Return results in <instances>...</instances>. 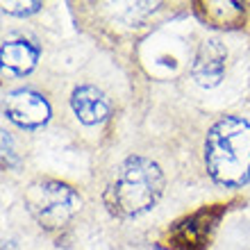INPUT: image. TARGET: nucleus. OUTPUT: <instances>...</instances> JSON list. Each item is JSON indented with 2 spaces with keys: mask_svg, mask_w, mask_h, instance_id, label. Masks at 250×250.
Instances as JSON below:
<instances>
[{
  "mask_svg": "<svg viewBox=\"0 0 250 250\" xmlns=\"http://www.w3.org/2000/svg\"><path fill=\"white\" fill-rule=\"evenodd\" d=\"M41 7V2H2L7 14H32Z\"/></svg>",
  "mask_w": 250,
  "mask_h": 250,
  "instance_id": "9d476101",
  "label": "nucleus"
},
{
  "mask_svg": "<svg viewBox=\"0 0 250 250\" xmlns=\"http://www.w3.org/2000/svg\"><path fill=\"white\" fill-rule=\"evenodd\" d=\"M211 221H214V218H211L209 209L198 211V214L189 216L187 221H182V223L178 225L175 234H173L175 246H180V248H185V250H193L196 246H203L207 234H209Z\"/></svg>",
  "mask_w": 250,
  "mask_h": 250,
  "instance_id": "6e6552de",
  "label": "nucleus"
},
{
  "mask_svg": "<svg viewBox=\"0 0 250 250\" xmlns=\"http://www.w3.org/2000/svg\"><path fill=\"white\" fill-rule=\"evenodd\" d=\"M5 114L12 123L25 130H37L50 119V107L46 98L30 89H19L12 91L5 98Z\"/></svg>",
  "mask_w": 250,
  "mask_h": 250,
  "instance_id": "20e7f679",
  "label": "nucleus"
},
{
  "mask_svg": "<svg viewBox=\"0 0 250 250\" xmlns=\"http://www.w3.org/2000/svg\"><path fill=\"white\" fill-rule=\"evenodd\" d=\"M205 19L216 27H237L244 21V5L241 2H203Z\"/></svg>",
  "mask_w": 250,
  "mask_h": 250,
  "instance_id": "1a4fd4ad",
  "label": "nucleus"
},
{
  "mask_svg": "<svg viewBox=\"0 0 250 250\" xmlns=\"http://www.w3.org/2000/svg\"><path fill=\"white\" fill-rule=\"evenodd\" d=\"M25 205L30 214L48 230H57L71 221L80 207V196L62 182H37L25 191Z\"/></svg>",
  "mask_w": 250,
  "mask_h": 250,
  "instance_id": "7ed1b4c3",
  "label": "nucleus"
},
{
  "mask_svg": "<svg viewBox=\"0 0 250 250\" xmlns=\"http://www.w3.org/2000/svg\"><path fill=\"white\" fill-rule=\"evenodd\" d=\"M39 60V48L27 39H5L2 43V66L16 75H25Z\"/></svg>",
  "mask_w": 250,
  "mask_h": 250,
  "instance_id": "0eeeda50",
  "label": "nucleus"
},
{
  "mask_svg": "<svg viewBox=\"0 0 250 250\" xmlns=\"http://www.w3.org/2000/svg\"><path fill=\"white\" fill-rule=\"evenodd\" d=\"M164 189V175L155 162L130 157L119 168V175L107 191V205L119 216H134L150 209Z\"/></svg>",
  "mask_w": 250,
  "mask_h": 250,
  "instance_id": "f03ea898",
  "label": "nucleus"
},
{
  "mask_svg": "<svg viewBox=\"0 0 250 250\" xmlns=\"http://www.w3.org/2000/svg\"><path fill=\"white\" fill-rule=\"evenodd\" d=\"M225 57H228V53L218 39L203 41L196 53L193 66H191V73L198 80V84L216 86L225 73Z\"/></svg>",
  "mask_w": 250,
  "mask_h": 250,
  "instance_id": "39448f33",
  "label": "nucleus"
},
{
  "mask_svg": "<svg viewBox=\"0 0 250 250\" xmlns=\"http://www.w3.org/2000/svg\"><path fill=\"white\" fill-rule=\"evenodd\" d=\"M205 164L218 185L250 182V123L239 116L221 119L205 141Z\"/></svg>",
  "mask_w": 250,
  "mask_h": 250,
  "instance_id": "f257e3e1",
  "label": "nucleus"
},
{
  "mask_svg": "<svg viewBox=\"0 0 250 250\" xmlns=\"http://www.w3.org/2000/svg\"><path fill=\"white\" fill-rule=\"evenodd\" d=\"M71 107H73V112H75V116L86 125H93V123H98V121H103L107 116V112H109V105H107V98L103 96V91H98L91 84L78 86L73 91Z\"/></svg>",
  "mask_w": 250,
  "mask_h": 250,
  "instance_id": "423d86ee",
  "label": "nucleus"
}]
</instances>
